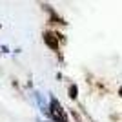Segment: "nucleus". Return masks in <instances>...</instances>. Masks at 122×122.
Returning a JSON list of instances; mask_svg holds the SVG:
<instances>
[{"mask_svg":"<svg viewBox=\"0 0 122 122\" xmlns=\"http://www.w3.org/2000/svg\"><path fill=\"white\" fill-rule=\"evenodd\" d=\"M47 113L51 115V118L55 122H67V115H66V111H64V107H62V104L56 100L55 97H51V104H49Z\"/></svg>","mask_w":122,"mask_h":122,"instance_id":"nucleus-1","label":"nucleus"},{"mask_svg":"<svg viewBox=\"0 0 122 122\" xmlns=\"http://www.w3.org/2000/svg\"><path fill=\"white\" fill-rule=\"evenodd\" d=\"M44 42H46L51 49L58 51V36H56L55 33H49V31H47V33H44Z\"/></svg>","mask_w":122,"mask_h":122,"instance_id":"nucleus-2","label":"nucleus"},{"mask_svg":"<svg viewBox=\"0 0 122 122\" xmlns=\"http://www.w3.org/2000/svg\"><path fill=\"white\" fill-rule=\"evenodd\" d=\"M76 93H78V87H76L75 84H73V86H69V97H71V98H76V97H78Z\"/></svg>","mask_w":122,"mask_h":122,"instance_id":"nucleus-3","label":"nucleus"},{"mask_svg":"<svg viewBox=\"0 0 122 122\" xmlns=\"http://www.w3.org/2000/svg\"><path fill=\"white\" fill-rule=\"evenodd\" d=\"M120 95H122V87H120Z\"/></svg>","mask_w":122,"mask_h":122,"instance_id":"nucleus-4","label":"nucleus"}]
</instances>
